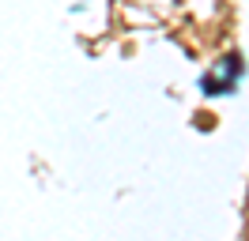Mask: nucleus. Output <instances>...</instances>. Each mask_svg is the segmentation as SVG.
Wrapping results in <instances>:
<instances>
[]
</instances>
